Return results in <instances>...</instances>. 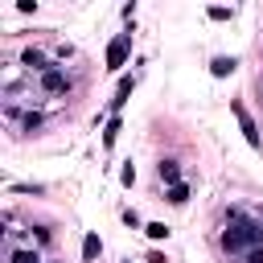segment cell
I'll return each instance as SVG.
<instances>
[{"mask_svg": "<svg viewBox=\"0 0 263 263\" xmlns=\"http://www.w3.org/2000/svg\"><path fill=\"white\" fill-rule=\"evenodd\" d=\"M156 177L164 181V189L181 185V160H177V156H160V164H156Z\"/></svg>", "mask_w": 263, "mask_h": 263, "instance_id": "5b68a950", "label": "cell"}, {"mask_svg": "<svg viewBox=\"0 0 263 263\" xmlns=\"http://www.w3.org/2000/svg\"><path fill=\"white\" fill-rule=\"evenodd\" d=\"M99 255H103V238H99V234L90 230V234L82 238V259H86V263H95Z\"/></svg>", "mask_w": 263, "mask_h": 263, "instance_id": "30bf717a", "label": "cell"}, {"mask_svg": "<svg viewBox=\"0 0 263 263\" xmlns=\"http://www.w3.org/2000/svg\"><path fill=\"white\" fill-rule=\"evenodd\" d=\"M242 263H263V247H251V251L242 255Z\"/></svg>", "mask_w": 263, "mask_h": 263, "instance_id": "2e32d148", "label": "cell"}, {"mask_svg": "<svg viewBox=\"0 0 263 263\" xmlns=\"http://www.w3.org/2000/svg\"><path fill=\"white\" fill-rule=\"evenodd\" d=\"M4 259L8 263H45V255L37 247H8V242H4Z\"/></svg>", "mask_w": 263, "mask_h": 263, "instance_id": "8992f818", "label": "cell"}, {"mask_svg": "<svg viewBox=\"0 0 263 263\" xmlns=\"http://www.w3.org/2000/svg\"><path fill=\"white\" fill-rule=\"evenodd\" d=\"M132 90H136V74H123L119 86H115V99H111V115H119V107L132 99Z\"/></svg>", "mask_w": 263, "mask_h": 263, "instance_id": "52a82bcc", "label": "cell"}, {"mask_svg": "<svg viewBox=\"0 0 263 263\" xmlns=\"http://www.w3.org/2000/svg\"><path fill=\"white\" fill-rule=\"evenodd\" d=\"M234 70H238V58H226V53H218V58L210 62V74H214V78H230Z\"/></svg>", "mask_w": 263, "mask_h": 263, "instance_id": "ba28073f", "label": "cell"}, {"mask_svg": "<svg viewBox=\"0 0 263 263\" xmlns=\"http://www.w3.org/2000/svg\"><path fill=\"white\" fill-rule=\"evenodd\" d=\"M164 201H168V205H185V201H189V185L181 181V185H173V189H164Z\"/></svg>", "mask_w": 263, "mask_h": 263, "instance_id": "8fae6325", "label": "cell"}, {"mask_svg": "<svg viewBox=\"0 0 263 263\" xmlns=\"http://www.w3.org/2000/svg\"><path fill=\"white\" fill-rule=\"evenodd\" d=\"M49 242H53V230H49V226H29V247L45 251Z\"/></svg>", "mask_w": 263, "mask_h": 263, "instance_id": "9c48e42d", "label": "cell"}, {"mask_svg": "<svg viewBox=\"0 0 263 263\" xmlns=\"http://www.w3.org/2000/svg\"><path fill=\"white\" fill-rule=\"evenodd\" d=\"M230 111H234V119H238V127H242V136H247V144H251V148H259V127H255V119L247 115V107H242V103H230Z\"/></svg>", "mask_w": 263, "mask_h": 263, "instance_id": "277c9868", "label": "cell"}, {"mask_svg": "<svg viewBox=\"0 0 263 263\" xmlns=\"http://www.w3.org/2000/svg\"><path fill=\"white\" fill-rule=\"evenodd\" d=\"M123 263H132V259H123Z\"/></svg>", "mask_w": 263, "mask_h": 263, "instance_id": "d6986e66", "label": "cell"}, {"mask_svg": "<svg viewBox=\"0 0 263 263\" xmlns=\"http://www.w3.org/2000/svg\"><path fill=\"white\" fill-rule=\"evenodd\" d=\"M127 53H132V29L119 33V37L107 45V70H119V66L127 62Z\"/></svg>", "mask_w": 263, "mask_h": 263, "instance_id": "3957f363", "label": "cell"}, {"mask_svg": "<svg viewBox=\"0 0 263 263\" xmlns=\"http://www.w3.org/2000/svg\"><path fill=\"white\" fill-rule=\"evenodd\" d=\"M119 132H123V123H119V115H111V123H107V132H103V148H115Z\"/></svg>", "mask_w": 263, "mask_h": 263, "instance_id": "7c38bea8", "label": "cell"}, {"mask_svg": "<svg viewBox=\"0 0 263 263\" xmlns=\"http://www.w3.org/2000/svg\"><path fill=\"white\" fill-rule=\"evenodd\" d=\"M144 234H148L152 242H164V238H168V226H164V222H148V226H144Z\"/></svg>", "mask_w": 263, "mask_h": 263, "instance_id": "4fadbf2b", "label": "cell"}, {"mask_svg": "<svg viewBox=\"0 0 263 263\" xmlns=\"http://www.w3.org/2000/svg\"><path fill=\"white\" fill-rule=\"evenodd\" d=\"M70 86H74V78H70L62 66H53V70H45V74L37 78V95H41V99H66Z\"/></svg>", "mask_w": 263, "mask_h": 263, "instance_id": "6da1fadb", "label": "cell"}, {"mask_svg": "<svg viewBox=\"0 0 263 263\" xmlns=\"http://www.w3.org/2000/svg\"><path fill=\"white\" fill-rule=\"evenodd\" d=\"M123 222L136 230V226H140V214H136V210H123ZM140 230H144V226H140Z\"/></svg>", "mask_w": 263, "mask_h": 263, "instance_id": "e0dca14e", "label": "cell"}, {"mask_svg": "<svg viewBox=\"0 0 263 263\" xmlns=\"http://www.w3.org/2000/svg\"><path fill=\"white\" fill-rule=\"evenodd\" d=\"M148 263H168V259H164V251H148Z\"/></svg>", "mask_w": 263, "mask_h": 263, "instance_id": "ac0fdd59", "label": "cell"}, {"mask_svg": "<svg viewBox=\"0 0 263 263\" xmlns=\"http://www.w3.org/2000/svg\"><path fill=\"white\" fill-rule=\"evenodd\" d=\"M119 181H123V185H136V164H132V160L119 168Z\"/></svg>", "mask_w": 263, "mask_h": 263, "instance_id": "9a60e30c", "label": "cell"}, {"mask_svg": "<svg viewBox=\"0 0 263 263\" xmlns=\"http://www.w3.org/2000/svg\"><path fill=\"white\" fill-rule=\"evenodd\" d=\"M45 263H53V259H45Z\"/></svg>", "mask_w": 263, "mask_h": 263, "instance_id": "ffe728a7", "label": "cell"}, {"mask_svg": "<svg viewBox=\"0 0 263 263\" xmlns=\"http://www.w3.org/2000/svg\"><path fill=\"white\" fill-rule=\"evenodd\" d=\"M205 16H210V21H230V16H234V8H222V4H214V8H205Z\"/></svg>", "mask_w": 263, "mask_h": 263, "instance_id": "5bb4252c", "label": "cell"}, {"mask_svg": "<svg viewBox=\"0 0 263 263\" xmlns=\"http://www.w3.org/2000/svg\"><path fill=\"white\" fill-rule=\"evenodd\" d=\"M16 62H21V70H25L29 78H41L45 70H53V66H58V62H53V58H49V53H45L41 45H25Z\"/></svg>", "mask_w": 263, "mask_h": 263, "instance_id": "7a4b0ae2", "label": "cell"}]
</instances>
